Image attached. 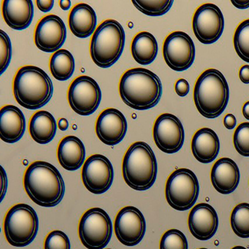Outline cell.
<instances>
[{
  "mask_svg": "<svg viewBox=\"0 0 249 249\" xmlns=\"http://www.w3.org/2000/svg\"><path fill=\"white\" fill-rule=\"evenodd\" d=\"M188 226L192 235L197 240H210L218 230V214L209 204H197L189 213Z\"/></svg>",
  "mask_w": 249,
  "mask_h": 249,
  "instance_id": "18",
  "label": "cell"
},
{
  "mask_svg": "<svg viewBox=\"0 0 249 249\" xmlns=\"http://www.w3.org/2000/svg\"><path fill=\"white\" fill-rule=\"evenodd\" d=\"M239 78L243 84H249V65L241 67L239 71Z\"/></svg>",
  "mask_w": 249,
  "mask_h": 249,
  "instance_id": "38",
  "label": "cell"
},
{
  "mask_svg": "<svg viewBox=\"0 0 249 249\" xmlns=\"http://www.w3.org/2000/svg\"><path fill=\"white\" fill-rule=\"evenodd\" d=\"M240 170L234 160L221 158L211 169V178L214 189L221 195L232 193L240 182Z\"/></svg>",
  "mask_w": 249,
  "mask_h": 249,
  "instance_id": "19",
  "label": "cell"
},
{
  "mask_svg": "<svg viewBox=\"0 0 249 249\" xmlns=\"http://www.w3.org/2000/svg\"><path fill=\"white\" fill-rule=\"evenodd\" d=\"M224 125L227 129L230 130L234 129L237 125V119L235 116L231 113L226 115L224 119Z\"/></svg>",
  "mask_w": 249,
  "mask_h": 249,
  "instance_id": "37",
  "label": "cell"
},
{
  "mask_svg": "<svg viewBox=\"0 0 249 249\" xmlns=\"http://www.w3.org/2000/svg\"><path fill=\"white\" fill-rule=\"evenodd\" d=\"M231 249H247L246 248L243 247V246H234Z\"/></svg>",
  "mask_w": 249,
  "mask_h": 249,
  "instance_id": "43",
  "label": "cell"
},
{
  "mask_svg": "<svg viewBox=\"0 0 249 249\" xmlns=\"http://www.w3.org/2000/svg\"></svg>",
  "mask_w": 249,
  "mask_h": 249,
  "instance_id": "45",
  "label": "cell"
},
{
  "mask_svg": "<svg viewBox=\"0 0 249 249\" xmlns=\"http://www.w3.org/2000/svg\"><path fill=\"white\" fill-rule=\"evenodd\" d=\"M75 59L69 51L60 49L55 52L50 59L49 68L55 79L68 81L75 71Z\"/></svg>",
  "mask_w": 249,
  "mask_h": 249,
  "instance_id": "27",
  "label": "cell"
},
{
  "mask_svg": "<svg viewBox=\"0 0 249 249\" xmlns=\"http://www.w3.org/2000/svg\"><path fill=\"white\" fill-rule=\"evenodd\" d=\"M195 43L183 32L170 33L163 43V56L169 68L177 72L190 68L195 62Z\"/></svg>",
  "mask_w": 249,
  "mask_h": 249,
  "instance_id": "11",
  "label": "cell"
},
{
  "mask_svg": "<svg viewBox=\"0 0 249 249\" xmlns=\"http://www.w3.org/2000/svg\"><path fill=\"white\" fill-rule=\"evenodd\" d=\"M175 90L176 94L180 97H184L189 94L190 87L189 82L186 80L180 78L176 81L175 84Z\"/></svg>",
  "mask_w": 249,
  "mask_h": 249,
  "instance_id": "35",
  "label": "cell"
},
{
  "mask_svg": "<svg viewBox=\"0 0 249 249\" xmlns=\"http://www.w3.org/2000/svg\"><path fill=\"white\" fill-rule=\"evenodd\" d=\"M53 83L41 68L21 67L14 79V94L17 103L29 110L46 106L53 96Z\"/></svg>",
  "mask_w": 249,
  "mask_h": 249,
  "instance_id": "3",
  "label": "cell"
},
{
  "mask_svg": "<svg viewBox=\"0 0 249 249\" xmlns=\"http://www.w3.org/2000/svg\"><path fill=\"white\" fill-rule=\"evenodd\" d=\"M153 136L159 149L166 154H175L184 143V128L177 116L163 113L154 122Z\"/></svg>",
  "mask_w": 249,
  "mask_h": 249,
  "instance_id": "13",
  "label": "cell"
},
{
  "mask_svg": "<svg viewBox=\"0 0 249 249\" xmlns=\"http://www.w3.org/2000/svg\"><path fill=\"white\" fill-rule=\"evenodd\" d=\"M59 6L63 11H68L71 8V2L70 0H62L59 1Z\"/></svg>",
  "mask_w": 249,
  "mask_h": 249,
  "instance_id": "41",
  "label": "cell"
},
{
  "mask_svg": "<svg viewBox=\"0 0 249 249\" xmlns=\"http://www.w3.org/2000/svg\"><path fill=\"white\" fill-rule=\"evenodd\" d=\"M39 219L34 208L19 203L10 208L4 220L7 241L15 247H25L36 239Z\"/></svg>",
  "mask_w": 249,
  "mask_h": 249,
  "instance_id": "7",
  "label": "cell"
},
{
  "mask_svg": "<svg viewBox=\"0 0 249 249\" xmlns=\"http://www.w3.org/2000/svg\"><path fill=\"white\" fill-rule=\"evenodd\" d=\"M134 6L142 14L149 17H161L173 6L172 0H133Z\"/></svg>",
  "mask_w": 249,
  "mask_h": 249,
  "instance_id": "29",
  "label": "cell"
},
{
  "mask_svg": "<svg viewBox=\"0 0 249 249\" xmlns=\"http://www.w3.org/2000/svg\"><path fill=\"white\" fill-rule=\"evenodd\" d=\"M187 239L185 234L176 229L167 230L160 240V249H188Z\"/></svg>",
  "mask_w": 249,
  "mask_h": 249,
  "instance_id": "31",
  "label": "cell"
},
{
  "mask_svg": "<svg viewBox=\"0 0 249 249\" xmlns=\"http://www.w3.org/2000/svg\"><path fill=\"white\" fill-rule=\"evenodd\" d=\"M1 39H0V74H3L9 66L12 56V46L11 40L8 35L3 31H0Z\"/></svg>",
  "mask_w": 249,
  "mask_h": 249,
  "instance_id": "34",
  "label": "cell"
},
{
  "mask_svg": "<svg viewBox=\"0 0 249 249\" xmlns=\"http://www.w3.org/2000/svg\"><path fill=\"white\" fill-rule=\"evenodd\" d=\"M68 99L71 108L81 116H89L98 108L102 99L100 86L87 75L75 78L68 89Z\"/></svg>",
  "mask_w": 249,
  "mask_h": 249,
  "instance_id": "10",
  "label": "cell"
},
{
  "mask_svg": "<svg viewBox=\"0 0 249 249\" xmlns=\"http://www.w3.org/2000/svg\"><path fill=\"white\" fill-rule=\"evenodd\" d=\"M230 88L224 75L213 68L204 71L195 83L194 101L198 112L207 119H215L225 110Z\"/></svg>",
  "mask_w": 249,
  "mask_h": 249,
  "instance_id": "4",
  "label": "cell"
},
{
  "mask_svg": "<svg viewBox=\"0 0 249 249\" xmlns=\"http://www.w3.org/2000/svg\"><path fill=\"white\" fill-rule=\"evenodd\" d=\"M192 28L200 43L205 45L215 43L224 29V16L220 8L212 3L198 7L194 14Z\"/></svg>",
  "mask_w": 249,
  "mask_h": 249,
  "instance_id": "12",
  "label": "cell"
},
{
  "mask_svg": "<svg viewBox=\"0 0 249 249\" xmlns=\"http://www.w3.org/2000/svg\"><path fill=\"white\" fill-rule=\"evenodd\" d=\"M206 249V248H201V249Z\"/></svg>",
  "mask_w": 249,
  "mask_h": 249,
  "instance_id": "44",
  "label": "cell"
},
{
  "mask_svg": "<svg viewBox=\"0 0 249 249\" xmlns=\"http://www.w3.org/2000/svg\"><path fill=\"white\" fill-rule=\"evenodd\" d=\"M234 234L241 238L249 237V203L243 202L234 207L230 218Z\"/></svg>",
  "mask_w": 249,
  "mask_h": 249,
  "instance_id": "28",
  "label": "cell"
},
{
  "mask_svg": "<svg viewBox=\"0 0 249 249\" xmlns=\"http://www.w3.org/2000/svg\"><path fill=\"white\" fill-rule=\"evenodd\" d=\"M231 2L234 7L238 8V9L245 10L249 8V1H234V0H231Z\"/></svg>",
  "mask_w": 249,
  "mask_h": 249,
  "instance_id": "39",
  "label": "cell"
},
{
  "mask_svg": "<svg viewBox=\"0 0 249 249\" xmlns=\"http://www.w3.org/2000/svg\"><path fill=\"white\" fill-rule=\"evenodd\" d=\"M96 134L99 139L107 145L120 143L127 132V122L122 112L117 109L107 108L97 118Z\"/></svg>",
  "mask_w": 249,
  "mask_h": 249,
  "instance_id": "17",
  "label": "cell"
},
{
  "mask_svg": "<svg viewBox=\"0 0 249 249\" xmlns=\"http://www.w3.org/2000/svg\"><path fill=\"white\" fill-rule=\"evenodd\" d=\"M67 37L64 21L56 15H48L40 20L35 30L34 41L37 49L52 53L60 50Z\"/></svg>",
  "mask_w": 249,
  "mask_h": 249,
  "instance_id": "16",
  "label": "cell"
},
{
  "mask_svg": "<svg viewBox=\"0 0 249 249\" xmlns=\"http://www.w3.org/2000/svg\"><path fill=\"white\" fill-rule=\"evenodd\" d=\"M219 150V138L213 129L204 127L195 132L192 140V151L198 161L203 164L212 162L218 157Z\"/></svg>",
  "mask_w": 249,
  "mask_h": 249,
  "instance_id": "22",
  "label": "cell"
},
{
  "mask_svg": "<svg viewBox=\"0 0 249 249\" xmlns=\"http://www.w3.org/2000/svg\"><path fill=\"white\" fill-rule=\"evenodd\" d=\"M71 247L69 237L60 230L49 233L44 242V249H71Z\"/></svg>",
  "mask_w": 249,
  "mask_h": 249,
  "instance_id": "33",
  "label": "cell"
},
{
  "mask_svg": "<svg viewBox=\"0 0 249 249\" xmlns=\"http://www.w3.org/2000/svg\"><path fill=\"white\" fill-rule=\"evenodd\" d=\"M234 49L240 59L249 63V19L242 21L234 32Z\"/></svg>",
  "mask_w": 249,
  "mask_h": 249,
  "instance_id": "30",
  "label": "cell"
},
{
  "mask_svg": "<svg viewBox=\"0 0 249 249\" xmlns=\"http://www.w3.org/2000/svg\"><path fill=\"white\" fill-rule=\"evenodd\" d=\"M24 186L30 199L45 208L59 205L65 195V185L62 175L47 161H36L27 167Z\"/></svg>",
  "mask_w": 249,
  "mask_h": 249,
  "instance_id": "1",
  "label": "cell"
},
{
  "mask_svg": "<svg viewBox=\"0 0 249 249\" xmlns=\"http://www.w3.org/2000/svg\"><path fill=\"white\" fill-rule=\"evenodd\" d=\"M233 143L239 154L249 157V122H243L237 126L233 135Z\"/></svg>",
  "mask_w": 249,
  "mask_h": 249,
  "instance_id": "32",
  "label": "cell"
},
{
  "mask_svg": "<svg viewBox=\"0 0 249 249\" xmlns=\"http://www.w3.org/2000/svg\"><path fill=\"white\" fill-rule=\"evenodd\" d=\"M114 230L118 240L126 246L139 244L145 234L146 222L138 208L126 206L118 213L114 223Z\"/></svg>",
  "mask_w": 249,
  "mask_h": 249,
  "instance_id": "15",
  "label": "cell"
},
{
  "mask_svg": "<svg viewBox=\"0 0 249 249\" xmlns=\"http://www.w3.org/2000/svg\"><path fill=\"white\" fill-rule=\"evenodd\" d=\"M157 159L152 148L145 142H134L125 153L122 174L126 184L136 191H146L157 179Z\"/></svg>",
  "mask_w": 249,
  "mask_h": 249,
  "instance_id": "5",
  "label": "cell"
},
{
  "mask_svg": "<svg viewBox=\"0 0 249 249\" xmlns=\"http://www.w3.org/2000/svg\"><path fill=\"white\" fill-rule=\"evenodd\" d=\"M242 111H243V115L245 119L249 121V101L246 102V103L243 105Z\"/></svg>",
  "mask_w": 249,
  "mask_h": 249,
  "instance_id": "42",
  "label": "cell"
},
{
  "mask_svg": "<svg viewBox=\"0 0 249 249\" xmlns=\"http://www.w3.org/2000/svg\"><path fill=\"white\" fill-rule=\"evenodd\" d=\"M68 23L74 36L79 38H87L95 32L97 27L95 11L88 4H77L70 13Z\"/></svg>",
  "mask_w": 249,
  "mask_h": 249,
  "instance_id": "24",
  "label": "cell"
},
{
  "mask_svg": "<svg viewBox=\"0 0 249 249\" xmlns=\"http://www.w3.org/2000/svg\"><path fill=\"white\" fill-rule=\"evenodd\" d=\"M113 178L114 172L111 162L101 154L91 155L83 165V183L94 195H102L107 192L113 183Z\"/></svg>",
  "mask_w": 249,
  "mask_h": 249,
  "instance_id": "14",
  "label": "cell"
},
{
  "mask_svg": "<svg viewBox=\"0 0 249 249\" xmlns=\"http://www.w3.org/2000/svg\"><path fill=\"white\" fill-rule=\"evenodd\" d=\"M36 3H37V8L40 11H41L42 12L47 13L53 8L54 1L53 0H48V1L38 0V1H36Z\"/></svg>",
  "mask_w": 249,
  "mask_h": 249,
  "instance_id": "36",
  "label": "cell"
},
{
  "mask_svg": "<svg viewBox=\"0 0 249 249\" xmlns=\"http://www.w3.org/2000/svg\"><path fill=\"white\" fill-rule=\"evenodd\" d=\"M85 157V146L77 137L72 135L65 137L58 145V161L68 171L78 170L84 164Z\"/></svg>",
  "mask_w": 249,
  "mask_h": 249,
  "instance_id": "23",
  "label": "cell"
},
{
  "mask_svg": "<svg viewBox=\"0 0 249 249\" xmlns=\"http://www.w3.org/2000/svg\"><path fill=\"white\" fill-rule=\"evenodd\" d=\"M199 192L197 178L189 169L175 170L166 182V199L176 211H185L192 208L197 200Z\"/></svg>",
  "mask_w": 249,
  "mask_h": 249,
  "instance_id": "8",
  "label": "cell"
},
{
  "mask_svg": "<svg viewBox=\"0 0 249 249\" xmlns=\"http://www.w3.org/2000/svg\"><path fill=\"white\" fill-rule=\"evenodd\" d=\"M119 89L124 103L138 110L155 107L162 95L161 80L145 68L126 71L121 78Z\"/></svg>",
  "mask_w": 249,
  "mask_h": 249,
  "instance_id": "2",
  "label": "cell"
},
{
  "mask_svg": "<svg viewBox=\"0 0 249 249\" xmlns=\"http://www.w3.org/2000/svg\"><path fill=\"white\" fill-rule=\"evenodd\" d=\"M113 233L110 216L100 208H90L84 213L78 225L82 244L88 249H103L108 244Z\"/></svg>",
  "mask_w": 249,
  "mask_h": 249,
  "instance_id": "9",
  "label": "cell"
},
{
  "mask_svg": "<svg viewBox=\"0 0 249 249\" xmlns=\"http://www.w3.org/2000/svg\"><path fill=\"white\" fill-rule=\"evenodd\" d=\"M124 44V30L120 23L113 19L106 20L97 27L91 38V59L100 68H110L122 56Z\"/></svg>",
  "mask_w": 249,
  "mask_h": 249,
  "instance_id": "6",
  "label": "cell"
},
{
  "mask_svg": "<svg viewBox=\"0 0 249 249\" xmlns=\"http://www.w3.org/2000/svg\"><path fill=\"white\" fill-rule=\"evenodd\" d=\"M58 126H59V129H60L61 131L67 130L68 126H69L68 121L66 119H65V118H61L59 120V122H58Z\"/></svg>",
  "mask_w": 249,
  "mask_h": 249,
  "instance_id": "40",
  "label": "cell"
},
{
  "mask_svg": "<svg viewBox=\"0 0 249 249\" xmlns=\"http://www.w3.org/2000/svg\"><path fill=\"white\" fill-rule=\"evenodd\" d=\"M26 120L23 112L12 105L3 106L0 110V138L7 143H15L24 136Z\"/></svg>",
  "mask_w": 249,
  "mask_h": 249,
  "instance_id": "20",
  "label": "cell"
},
{
  "mask_svg": "<svg viewBox=\"0 0 249 249\" xmlns=\"http://www.w3.org/2000/svg\"><path fill=\"white\" fill-rule=\"evenodd\" d=\"M2 16L6 24L16 30L28 28L34 17L31 0H5L2 2Z\"/></svg>",
  "mask_w": 249,
  "mask_h": 249,
  "instance_id": "21",
  "label": "cell"
},
{
  "mask_svg": "<svg viewBox=\"0 0 249 249\" xmlns=\"http://www.w3.org/2000/svg\"><path fill=\"white\" fill-rule=\"evenodd\" d=\"M57 129L56 120L52 113L46 110L36 112L30 119L29 132L36 142L42 145L53 141Z\"/></svg>",
  "mask_w": 249,
  "mask_h": 249,
  "instance_id": "25",
  "label": "cell"
},
{
  "mask_svg": "<svg viewBox=\"0 0 249 249\" xmlns=\"http://www.w3.org/2000/svg\"><path fill=\"white\" fill-rule=\"evenodd\" d=\"M134 59L141 65H148L155 60L158 53L157 39L151 33L141 32L134 37L131 44Z\"/></svg>",
  "mask_w": 249,
  "mask_h": 249,
  "instance_id": "26",
  "label": "cell"
}]
</instances>
